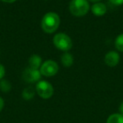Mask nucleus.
<instances>
[{
    "instance_id": "1a4fd4ad",
    "label": "nucleus",
    "mask_w": 123,
    "mask_h": 123,
    "mask_svg": "<svg viewBox=\"0 0 123 123\" xmlns=\"http://www.w3.org/2000/svg\"><path fill=\"white\" fill-rule=\"evenodd\" d=\"M41 64H42V59H41V57L39 55L33 54L29 58V68H31L40 70Z\"/></svg>"
},
{
    "instance_id": "f3484780",
    "label": "nucleus",
    "mask_w": 123,
    "mask_h": 123,
    "mask_svg": "<svg viewBox=\"0 0 123 123\" xmlns=\"http://www.w3.org/2000/svg\"><path fill=\"white\" fill-rule=\"evenodd\" d=\"M4 100L3 98L0 97V112H1L2 110L4 109Z\"/></svg>"
},
{
    "instance_id": "dca6fc26",
    "label": "nucleus",
    "mask_w": 123,
    "mask_h": 123,
    "mask_svg": "<svg viewBox=\"0 0 123 123\" xmlns=\"http://www.w3.org/2000/svg\"><path fill=\"white\" fill-rule=\"evenodd\" d=\"M109 1L112 4H114V5H116V6H119V5H121V4H123V0H109Z\"/></svg>"
},
{
    "instance_id": "9d476101",
    "label": "nucleus",
    "mask_w": 123,
    "mask_h": 123,
    "mask_svg": "<svg viewBox=\"0 0 123 123\" xmlns=\"http://www.w3.org/2000/svg\"><path fill=\"white\" fill-rule=\"evenodd\" d=\"M61 61L64 67L66 68H70L71 66L74 64V56L71 53L65 51L61 56Z\"/></svg>"
},
{
    "instance_id": "f257e3e1",
    "label": "nucleus",
    "mask_w": 123,
    "mask_h": 123,
    "mask_svg": "<svg viewBox=\"0 0 123 123\" xmlns=\"http://www.w3.org/2000/svg\"><path fill=\"white\" fill-rule=\"evenodd\" d=\"M61 23L60 17L55 12H48L41 19V29L47 34H52L58 29Z\"/></svg>"
},
{
    "instance_id": "7ed1b4c3",
    "label": "nucleus",
    "mask_w": 123,
    "mask_h": 123,
    "mask_svg": "<svg viewBox=\"0 0 123 123\" xmlns=\"http://www.w3.org/2000/svg\"><path fill=\"white\" fill-rule=\"evenodd\" d=\"M53 44L58 50L68 51L72 48L73 41L70 36L65 33H57L53 36Z\"/></svg>"
},
{
    "instance_id": "0eeeda50",
    "label": "nucleus",
    "mask_w": 123,
    "mask_h": 123,
    "mask_svg": "<svg viewBox=\"0 0 123 123\" xmlns=\"http://www.w3.org/2000/svg\"><path fill=\"white\" fill-rule=\"evenodd\" d=\"M120 55L117 51H108L105 56V62L108 67L114 68L120 62Z\"/></svg>"
},
{
    "instance_id": "f8f14e48",
    "label": "nucleus",
    "mask_w": 123,
    "mask_h": 123,
    "mask_svg": "<svg viewBox=\"0 0 123 123\" xmlns=\"http://www.w3.org/2000/svg\"><path fill=\"white\" fill-rule=\"evenodd\" d=\"M106 123H123V116L121 113H114L107 118Z\"/></svg>"
},
{
    "instance_id": "6ab92c4d",
    "label": "nucleus",
    "mask_w": 123,
    "mask_h": 123,
    "mask_svg": "<svg viewBox=\"0 0 123 123\" xmlns=\"http://www.w3.org/2000/svg\"><path fill=\"white\" fill-rule=\"evenodd\" d=\"M119 110H120V113H121V114L123 116V101L121 103V105H120Z\"/></svg>"
},
{
    "instance_id": "a211bd4d",
    "label": "nucleus",
    "mask_w": 123,
    "mask_h": 123,
    "mask_svg": "<svg viewBox=\"0 0 123 123\" xmlns=\"http://www.w3.org/2000/svg\"><path fill=\"white\" fill-rule=\"evenodd\" d=\"M0 1H2V2L4 3H8V4H12V3L16 2L17 0H0Z\"/></svg>"
},
{
    "instance_id": "f03ea898",
    "label": "nucleus",
    "mask_w": 123,
    "mask_h": 123,
    "mask_svg": "<svg viewBox=\"0 0 123 123\" xmlns=\"http://www.w3.org/2000/svg\"><path fill=\"white\" fill-rule=\"evenodd\" d=\"M90 9L89 0H71L69 11L74 16L82 17L87 14Z\"/></svg>"
},
{
    "instance_id": "ddd939ff",
    "label": "nucleus",
    "mask_w": 123,
    "mask_h": 123,
    "mask_svg": "<svg viewBox=\"0 0 123 123\" xmlns=\"http://www.w3.org/2000/svg\"><path fill=\"white\" fill-rule=\"evenodd\" d=\"M12 89L10 82L7 79H1L0 80V90L4 93H9Z\"/></svg>"
},
{
    "instance_id": "423d86ee",
    "label": "nucleus",
    "mask_w": 123,
    "mask_h": 123,
    "mask_svg": "<svg viewBox=\"0 0 123 123\" xmlns=\"http://www.w3.org/2000/svg\"><path fill=\"white\" fill-rule=\"evenodd\" d=\"M22 78L26 83L33 84V83L39 82L41 80V74L38 69H33L31 68H27L23 72Z\"/></svg>"
},
{
    "instance_id": "aec40b11",
    "label": "nucleus",
    "mask_w": 123,
    "mask_h": 123,
    "mask_svg": "<svg viewBox=\"0 0 123 123\" xmlns=\"http://www.w3.org/2000/svg\"><path fill=\"white\" fill-rule=\"evenodd\" d=\"M89 1H90V2H93L94 4V3H99V2H101V0H89Z\"/></svg>"
},
{
    "instance_id": "6e6552de",
    "label": "nucleus",
    "mask_w": 123,
    "mask_h": 123,
    "mask_svg": "<svg viewBox=\"0 0 123 123\" xmlns=\"http://www.w3.org/2000/svg\"><path fill=\"white\" fill-rule=\"evenodd\" d=\"M91 11L95 16H103L107 12V7L104 3H94L91 7Z\"/></svg>"
},
{
    "instance_id": "2eb2a0df",
    "label": "nucleus",
    "mask_w": 123,
    "mask_h": 123,
    "mask_svg": "<svg viewBox=\"0 0 123 123\" xmlns=\"http://www.w3.org/2000/svg\"><path fill=\"white\" fill-rule=\"evenodd\" d=\"M4 75H5V68L3 64L0 63V80L4 79Z\"/></svg>"
},
{
    "instance_id": "20e7f679",
    "label": "nucleus",
    "mask_w": 123,
    "mask_h": 123,
    "mask_svg": "<svg viewBox=\"0 0 123 123\" xmlns=\"http://www.w3.org/2000/svg\"><path fill=\"white\" fill-rule=\"evenodd\" d=\"M36 94L44 99H50L54 94L53 86L49 82L45 80H40L36 85Z\"/></svg>"
},
{
    "instance_id": "4468645a",
    "label": "nucleus",
    "mask_w": 123,
    "mask_h": 123,
    "mask_svg": "<svg viewBox=\"0 0 123 123\" xmlns=\"http://www.w3.org/2000/svg\"><path fill=\"white\" fill-rule=\"evenodd\" d=\"M116 48L121 52H123V33L120 34L115 41Z\"/></svg>"
},
{
    "instance_id": "9b49d317",
    "label": "nucleus",
    "mask_w": 123,
    "mask_h": 123,
    "mask_svg": "<svg viewBox=\"0 0 123 123\" xmlns=\"http://www.w3.org/2000/svg\"><path fill=\"white\" fill-rule=\"evenodd\" d=\"M36 89L33 87H26L25 89H24L22 92V97L25 100H31L34 98L35 94H36Z\"/></svg>"
},
{
    "instance_id": "39448f33",
    "label": "nucleus",
    "mask_w": 123,
    "mask_h": 123,
    "mask_svg": "<svg viewBox=\"0 0 123 123\" xmlns=\"http://www.w3.org/2000/svg\"><path fill=\"white\" fill-rule=\"evenodd\" d=\"M59 70L58 64L53 60H46L44 62H42L41 68H40V72L41 75L45 77H52L57 74Z\"/></svg>"
}]
</instances>
